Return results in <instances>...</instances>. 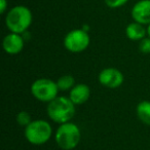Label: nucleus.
I'll list each match as a JSON object with an SVG mask.
<instances>
[{
  "label": "nucleus",
  "instance_id": "f257e3e1",
  "mask_svg": "<svg viewBox=\"0 0 150 150\" xmlns=\"http://www.w3.org/2000/svg\"><path fill=\"white\" fill-rule=\"evenodd\" d=\"M32 22V11L25 5H17L11 7L5 16V26L13 33L24 34L28 31Z\"/></svg>",
  "mask_w": 150,
  "mask_h": 150
},
{
  "label": "nucleus",
  "instance_id": "f03ea898",
  "mask_svg": "<svg viewBox=\"0 0 150 150\" xmlns=\"http://www.w3.org/2000/svg\"><path fill=\"white\" fill-rule=\"evenodd\" d=\"M75 106L76 105L64 96H58L50 101L46 108V112L54 122L62 125L69 122L75 115Z\"/></svg>",
  "mask_w": 150,
  "mask_h": 150
},
{
  "label": "nucleus",
  "instance_id": "7ed1b4c3",
  "mask_svg": "<svg viewBox=\"0 0 150 150\" xmlns=\"http://www.w3.org/2000/svg\"><path fill=\"white\" fill-rule=\"evenodd\" d=\"M81 139V132L78 125L73 122L60 125L54 134L56 143L63 150H72L77 147Z\"/></svg>",
  "mask_w": 150,
  "mask_h": 150
},
{
  "label": "nucleus",
  "instance_id": "20e7f679",
  "mask_svg": "<svg viewBox=\"0 0 150 150\" xmlns=\"http://www.w3.org/2000/svg\"><path fill=\"white\" fill-rule=\"evenodd\" d=\"M52 136L50 122L43 119L32 120L25 127V138L32 145H43Z\"/></svg>",
  "mask_w": 150,
  "mask_h": 150
},
{
  "label": "nucleus",
  "instance_id": "39448f33",
  "mask_svg": "<svg viewBox=\"0 0 150 150\" xmlns=\"http://www.w3.org/2000/svg\"><path fill=\"white\" fill-rule=\"evenodd\" d=\"M59 88L57 82L48 78H39L31 84V94L40 102L50 103L58 97Z\"/></svg>",
  "mask_w": 150,
  "mask_h": 150
},
{
  "label": "nucleus",
  "instance_id": "423d86ee",
  "mask_svg": "<svg viewBox=\"0 0 150 150\" xmlns=\"http://www.w3.org/2000/svg\"><path fill=\"white\" fill-rule=\"evenodd\" d=\"M91 37L88 32L83 29H74L66 34L64 37V46L67 50L74 54L82 52L88 47Z\"/></svg>",
  "mask_w": 150,
  "mask_h": 150
},
{
  "label": "nucleus",
  "instance_id": "0eeeda50",
  "mask_svg": "<svg viewBox=\"0 0 150 150\" xmlns=\"http://www.w3.org/2000/svg\"><path fill=\"white\" fill-rule=\"evenodd\" d=\"M99 82L108 88H117L123 83L125 77L121 71L116 68H105L99 73Z\"/></svg>",
  "mask_w": 150,
  "mask_h": 150
},
{
  "label": "nucleus",
  "instance_id": "6e6552de",
  "mask_svg": "<svg viewBox=\"0 0 150 150\" xmlns=\"http://www.w3.org/2000/svg\"><path fill=\"white\" fill-rule=\"evenodd\" d=\"M3 50L8 54H18L23 50L25 46V38L22 34L11 32L4 36L2 41Z\"/></svg>",
  "mask_w": 150,
  "mask_h": 150
},
{
  "label": "nucleus",
  "instance_id": "1a4fd4ad",
  "mask_svg": "<svg viewBox=\"0 0 150 150\" xmlns=\"http://www.w3.org/2000/svg\"><path fill=\"white\" fill-rule=\"evenodd\" d=\"M133 20L142 25L150 24V0H139L134 4L131 11Z\"/></svg>",
  "mask_w": 150,
  "mask_h": 150
},
{
  "label": "nucleus",
  "instance_id": "9d476101",
  "mask_svg": "<svg viewBox=\"0 0 150 150\" xmlns=\"http://www.w3.org/2000/svg\"><path fill=\"white\" fill-rule=\"evenodd\" d=\"M91 97V88L88 84L86 83H78L75 84L70 90L69 98L74 103L75 105H82Z\"/></svg>",
  "mask_w": 150,
  "mask_h": 150
},
{
  "label": "nucleus",
  "instance_id": "9b49d317",
  "mask_svg": "<svg viewBox=\"0 0 150 150\" xmlns=\"http://www.w3.org/2000/svg\"><path fill=\"white\" fill-rule=\"evenodd\" d=\"M125 35L129 40L133 41H140L147 36V28L144 25L137 22H132L125 28Z\"/></svg>",
  "mask_w": 150,
  "mask_h": 150
},
{
  "label": "nucleus",
  "instance_id": "f8f14e48",
  "mask_svg": "<svg viewBox=\"0 0 150 150\" xmlns=\"http://www.w3.org/2000/svg\"><path fill=\"white\" fill-rule=\"evenodd\" d=\"M137 116L143 123L150 125V101H142L136 108Z\"/></svg>",
  "mask_w": 150,
  "mask_h": 150
},
{
  "label": "nucleus",
  "instance_id": "ddd939ff",
  "mask_svg": "<svg viewBox=\"0 0 150 150\" xmlns=\"http://www.w3.org/2000/svg\"><path fill=\"white\" fill-rule=\"evenodd\" d=\"M56 82L59 91H62V92L71 90L75 86V79L72 75H63Z\"/></svg>",
  "mask_w": 150,
  "mask_h": 150
},
{
  "label": "nucleus",
  "instance_id": "4468645a",
  "mask_svg": "<svg viewBox=\"0 0 150 150\" xmlns=\"http://www.w3.org/2000/svg\"><path fill=\"white\" fill-rule=\"evenodd\" d=\"M16 120H17V122L19 123L21 127H26L31 122L32 119H31V115H30L29 112H27V111H25V110H22L17 114Z\"/></svg>",
  "mask_w": 150,
  "mask_h": 150
},
{
  "label": "nucleus",
  "instance_id": "2eb2a0df",
  "mask_svg": "<svg viewBox=\"0 0 150 150\" xmlns=\"http://www.w3.org/2000/svg\"><path fill=\"white\" fill-rule=\"evenodd\" d=\"M139 50L144 54H150V37H145L140 40L139 43Z\"/></svg>",
  "mask_w": 150,
  "mask_h": 150
},
{
  "label": "nucleus",
  "instance_id": "dca6fc26",
  "mask_svg": "<svg viewBox=\"0 0 150 150\" xmlns=\"http://www.w3.org/2000/svg\"><path fill=\"white\" fill-rule=\"evenodd\" d=\"M127 1L129 0H104L105 4L109 8H119V7L127 4Z\"/></svg>",
  "mask_w": 150,
  "mask_h": 150
},
{
  "label": "nucleus",
  "instance_id": "f3484780",
  "mask_svg": "<svg viewBox=\"0 0 150 150\" xmlns=\"http://www.w3.org/2000/svg\"><path fill=\"white\" fill-rule=\"evenodd\" d=\"M8 9V1L7 0H0V13H6V11Z\"/></svg>",
  "mask_w": 150,
  "mask_h": 150
},
{
  "label": "nucleus",
  "instance_id": "a211bd4d",
  "mask_svg": "<svg viewBox=\"0 0 150 150\" xmlns=\"http://www.w3.org/2000/svg\"><path fill=\"white\" fill-rule=\"evenodd\" d=\"M147 36H148V37H150V24L148 25V27H147Z\"/></svg>",
  "mask_w": 150,
  "mask_h": 150
}]
</instances>
